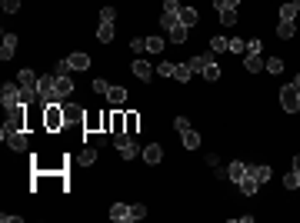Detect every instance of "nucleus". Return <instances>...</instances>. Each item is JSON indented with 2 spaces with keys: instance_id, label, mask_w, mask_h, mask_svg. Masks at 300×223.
Returning <instances> with one entry per match:
<instances>
[{
  "instance_id": "36",
  "label": "nucleus",
  "mask_w": 300,
  "mask_h": 223,
  "mask_svg": "<svg viewBox=\"0 0 300 223\" xmlns=\"http://www.w3.org/2000/svg\"><path fill=\"white\" fill-rule=\"evenodd\" d=\"M204 80H220V67H217V64H210V67L204 70Z\"/></svg>"
},
{
  "instance_id": "6",
  "label": "nucleus",
  "mask_w": 300,
  "mask_h": 223,
  "mask_svg": "<svg viewBox=\"0 0 300 223\" xmlns=\"http://www.w3.org/2000/svg\"><path fill=\"white\" fill-rule=\"evenodd\" d=\"M280 103H283V110H287V113H297L300 110V90H297V84L280 87Z\"/></svg>"
},
{
  "instance_id": "23",
  "label": "nucleus",
  "mask_w": 300,
  "mask_h": 223,
  "mask_svg": "<svg viewBox=\"0 0 300 223\" xmlns=\"http://www.w3.org/2000/svg\"><path fill=\"white\" fill-rule=\"evenodd\" d=\"M107 100H110V107L113 103H123L127 100V90H123V87H110V90H107Z\"/></svg>"
},
{
  "instance_id": "14",
  "label": "nucleus",
  "mask_w": 300,
  "mask_h": 223,
  "mask_svg": "<svg viewBox=\"0 0 300 223\" xmlns=\"http://www.w3.org/2000/svg\"><path fill=\"white\" fill-rule=\"evenodd\" d=\"M244 173H247V163H244V160H234V163L227 167V177L234 180V183H240V180H244Z\"/></svg>"
},
{
  "instance_id": "5",
  "label": "nucleus",
  "mask_w": 300,
  "mask_h": 223,
  "mask_svg": "<svg viewBox=\"0 0 300 223\" xmlns=\"http://www.w3.org/2000/svg\"><path fill=\"white\" fill-rule=\"evenodd\" d=\"M180 24V4L177 0H164V14H160V27L170 30Z\"/></svg>"
},
{
  "instance_id": "34",
  "label": "nucleus",
  "mask_w": 300,
  "mask_h": 223,
  "mask_svg": "<svg viewBox=\"0 0 300 223\" xmlns=\"http://www.w3.org/2000/svg\"><path fill=\"white\" fill-rule=\"evenodd\" d=\"M70 70H74V67H70V60H60V64L54 67V74H57V77H67Z\"/></svg>"
},
{
  "instance_id": "44",
  "label": "nucleus",
  "mask_w": 300,
  "mask_h": 223,
  "mask_svg": "<svg viewBox=\"0 0 300 223\" xmlns=\"http://www.w3.org/2000/svg\"><path fill=\"white\" fill-rule=\"evenodd\" d=\"M0 223H20L17 213H0Z\"/></svg>"
},
{
  "instance_id": "40",
  "label": "nucleus",
  "mask_w": 300,
  "mask_h": 223,
  "mask_svg": "<svg viewBox=\"0 0 300 223\" xmlns=\"http://www.w3.org/2000/svg\"><path fill=\"white\" fill-rule=\"evenodd\" d=\"M100 20H107V24H113V20H117V14H113V7H100Z\"/></svg>"
},
{
  "instance_id": "8",
  "label": "nucleus",
  "mask_w": 300,
  "mask_h": 223,
  "mask_svg": "<svg viewBox=\"0 0 300 223\" xmlns=\"http://www.w3.org/2000/svg\"><path fill=\"white\" fill-rule=\"evenodd\" d=\"M160 160H164V147H160V143H147V147H143V163L157 167Z\"/></svg>"
},
{
  "instance_id": "38",
  "label": "nucleus",
  "mask_w": 300,
  "mask_h": 223,
  "mask_svg": "<svg viewBox=\"0 0 300 223\" xmlns=\"http://www.w3.org/2000/svg\"><path fill=\"white\" fill-rule=\"evenodd\" d=\"M174 67H177V64H170V60H164V64L157 67V74H160V77H174Z\"/></svg>"
},
{
  "instance_id": "47",
  "label": "nucleus",
  "mask_w": 300,
  "mask_h": 223,
  "mask_svg": "<svg viewBox=\"0 0 300 223\" xmlns=\"http://www.w3.org/2000/svg\"><path fill=\"white\" fill-rule=\"evenodd\" d=\"M293 170H297V173H300V157H293Z\"/></svg>"
},
{
  "instance_id": "27",
  "label": "nucleus",
  "mask_w": 300,
  "mask_h": 223,
  "mask_svg": "<svg viewBox=\"0 0 300 223\" xmlns=\"http://www.w3.org/2000/svg\"><path fill=\"white\" fill-rule=\"evenodd\" d=\"M263 67H267V74H273V77L283 74V60H280V57H270V60H267Z\"/></svg>"
},
{
  "instance_id": "46",
  "label": "nucleus",
  "mask_w": 300,
  "mask_h": 223,
  "mask_svg": "<svg viewBox=\"0 0 300 223\" xmlns=\"http://www.w3.org/2000/svg\"><path fill=\"white\" fill-rule=\"evenodd\" d=\"M133 130H137V117L130 113V117H127V133H133Z\"/></svg>"
},
{
  "instance_id": "31",
  "label": "nucleus",
  "mask_w": 300,
  "mask_h": 223,
  "mask_svg": "<svg viewBox=\"0 0 300 223\" xmlns=\"http://www.w3.org/2000/svg\"><path fill=\"white\" fill-rule=\"evenodd\" d=\"M94 160H97V147H87L84 153H80V163H84V167H90Z\"/></svg>"
},
{
  "instance_id": "25",
  "label": "nucleus",
  "mask_w": 300,
  "mask_h": 223,
  "mask_svg": "<svg viewBox=\"0 0 300 223\" xmlns=\"http://www.w3.org/2000/svg\"><path fill=\"white\" fill-rule=\"evenodd\" d=\"M180 24H184V27L197 24V10H194V7H180Z\"/></svg>"
},
{
  "instance_id": "29",
  "label": "nucleus",
  "mask_w": 300,
  "mask_h": 223,
  "mask_svg": "<svg viewBox=\"0 0 300 223\" xmlns=\"http://www.w3.org/2000/svg\"><path fill=\"white\" fill-rule=\"evenodd\" d=\"M283 186H287V190H297V186H300V173H297V170H290V173L283 177Z\"/></svg>"
},
{
  "instance_id": "20",
  "label": "nucleus",
  "mask_w": 300,
  "mask_h": 223,
  "mask_svg": "<svg viewBox=\"0 0 300 223\" xmlns=\"http://www.w3.org/2000/svg\"><path fill=\"white\" fill-rule=\"evenodd\" d=\"M293 30H297V24H293V20H280V27H277V37H280V40H290V37H293Z\"/></svg>"
},
{
  "instance_id": "39",
  "label": "nucleus",
  "mask_w": 300,
  "mask_h": 223,
  "mask_svg": "<svg viewBox=\"0 0 300 223\" xmlns=\"http://www.w3.org/2000/svg\"><path fill=\"white\" fill-rule=\"evenodd\" d=\"M227 50H234V54H244V50H247V44H244V40H240V37H234V40H230V47H227Z\"/></svg>"
},
{
  "instance_id": "13",
  "label": "nucleus",
  "mask_w": 300,
  "mask_h": 223,
  "mask_svg": "<svg viewBox=\"0 0 300 223\" xmlns=\"http://www.w3.org/2000/svg\"><path fill=\"white\" fill-rule=\"evenodd\" d=\"M64 120H67V113H60V110H57V103H54V107H47V127H50V130L64 127Z\"/></svg>"
},
{
  "instance_id": "11",
  "label": "nucleus",
  "mask_w": 300,
  "mask_h": 223,
  "mask_svg": "<svg viewBox=\"0 0 300 223\" xmlns=\"http://www.w3.org/2000/svg\"><path fill=\"white\" fill-rule=\"evenodd\" d=\"M187 64H190V70H194V74H204L207 67L214 64V54H197L194 60H187Z\"/></svg>"
},
{
  "instance_id": "45",
  "label": "nucleus",
  "mask_w": 300,
  "mask_h": 223,
  "mask_svg": "<svg viewBox=\"0 0 300 223\" xmlns=\"http://www.w3.org/2000/svg\"><path fill=\"white\" fill-rule=\"evenodd\" d=\"M247 54H260V40H250L247 44Z\"/></svg>"
},
{
  "instance_id": "28",
  "label": "nucleus",
  "mask_w": 300,
  "mask_h": 223,
  "mask_svg": "<svg viewBox=\"0 0 300 223\" xmlns=\"http://www.w3.org/2000/svg\"><path fill=\"white\" fill-rule=\"evenodd\" d=\"M227 47H230V40H227V37H214V40H210V50H214V54H224Z\"/></svg>"
},
{
  "instance_id": "17",
  "label": "nucleus",
  "mask_w": 300,
  "mask_h": 223,
  "mask_svg": "<svg viewBox=\"0 0 300 223\" xmlns=\"http://www.w3.org/2000/svg\"><path fill=\"white\" fill-rule=\"evenodd\" d=\"M67 60H70L74 70H87V67H90V54H70Z\"/></svg>"
},
{
  "instance_id": "30",
  "label": "nucleus",
  "mask_w": 300,
  "mask_h": 223,
  "mask_svg": "<svg viewBox=\"0 0 300 223\" xmlns=\"http://www.w3.org/2000/svg\"><path fill=\"white\" fill-rule=\"evenodd\" d=\"M220 24H224V27H234L237 24V10H220Z\"/></svg>"
},
{
  "instance_id": "16",
  "label": "nucleus",
  "mask_w": 300,
  "mask_h": 223,
  "mask_svg": "<svg viewBox=\"0 0 300 223\" xmlns=\"http://www.w3.org/2000/svg\"><path fill=\"white\" fill-rule=\"evenodd\" d=\"M133 77H140V80H150L154 77V67L147 60H133Z\"/></svg>"
},
{
  "instance_id": "9",
  "label": "nucleus",
  "mask_w": 300,
  "mask_h": 223,
  "mask_svg": "<svg viewBox=\"0 0 300 223\" xmlns=\"http://www.w3.org/2000/svg\"><path fill=\"white\" fill-rule=\"evenodd\" d=\"M14 50H17V34H4V40H0V60H10Z\"/></svg>"
},
{
  "instance_id": "21",
  "label": "nucleus",
  "mask_w": 300,
  "mask_h": 223,
  "mask_svg": "<svg viewBox=\"0 0 300 223\" xmlns=\"http://www.w3.org/2000/svg\"><path fill=\"white\" fill-rule=\"evenodd\" d=\"M97 40H100V44H110V40H113V24H107V20H100V30H97Z\"/></svg>"
},
{
  "instance_id": "43",
  "label": "nucleus",
  "mask_w": 300,
  "mask_h": 223,
  "mask_svg": "<svg viewBox=\"0 0 300 223\" xmlns=\"http://www.w3.org/2000/svg\"><path fill=\"white\" fill-rule=\"evenodd\" d=\"M174 127L184 133V130H190V120H187V117H177V120H174Z\"/></svg>"
},
{
  "instance_id": "4",
  "label": "nucleus",
  "mask_w": 300,
  "mask_h": 223,
  "mask_svg": "<svg viewBox=\"0 0 300 223\" xmlns=\"http://www.w3.org/2000/svg\"><path fill=\"white\" fill-rule=\"evenodd\" d=\"M113 147L120 150V157L123 160H137V153H140V150H137V143H133V137L130 133H113Z\"/></svg>"
},
{
  "instance_id": "26",
  "label": "nucleus",
  "mask_w": 300,
  "mask_h": 223,
  "mask_svg": "<svg viewBox=\"0 0 300 223\" xmlns=\"http://www.w3.org/2000/svg\"><path fill=\"white\" fill-rule=\"evenodd\" d=\"M247 70H250V74H260V70H263L260 54H247Z\"/></svg>"
},
{
  "instance_id": "37",
  "label": "nucleus",
  "mask_w": 300,
  "mask_h": 223,
  "mask_svg": "<svg viewBox=\"0 0 300 223\" xmlns=\"http://www.w3.org/2000/svg\"><path fill=\"white\" fill-rule=\"evenodd\" d=\"M130 47H133V54H143V50H147V37H133Z\"/></svg>"
},
{
  "instance_id": "19",
  "label": "nucleus",
  "mask_w": 300,
  "mask_h": 223,
  "mask_svg": "<svg viewBox=\"0 0 300 223\" xmlns=\"http://www.w3.org/2000/svg\"><path fill=\"white\" fill-rule=\"evenodd\" d=\"M190 77H194V70H190V64H177V67H174V80H180V84H187Z\"/></svg>"
},
{
  "instance_id": "15",
  "label": "nucleus",
  "mask_w": 300,
  "mask_h": 223,
  "mask_svg": "<svg viewBox=\"0 0 300 223\" xmlns=\"http://www.w3.org/2000/svg\"><path fill=\"white\" fill-rule=\"evenodd\" d=\"M237 186H240V193H244V196H253V193H257V190L263 186V183H257V180H253L250 173H244V180H240Z\"/></svg>"
},
{
  "instance_id": "24",
  "label": "nucleus",
  "mask_w": 300,
  "mask_h": 223,
  "mask_svg": "<svg viewBox=\"0 0 300 223\" xmlns=\"http://www.w3.org/2000/svg\"><path fill=\"white\" fill-rule=\"evenodd\" d=\"M184 147H187V150H197L200 147V133H194V127L184 130Z\"/></svg>"
},
{
  "instance_id": "18",
  "label": "nucleus",
  "mask_w": 300,
  "mask_h": 223,
  "mask_svg": "<svg viewBox=\"0 0 300 223\" xmlns=\"http://www.w3.org/2000/svg\"><path fill=\"white\" fill-rule=\"evenodd\" d=\"M167 37H170V44H184V40H187V27H184V24H177V27L167 30Z\"/></svg>"
},
{
  "instance_id": "12",
  "label": "nucleus",
  "mask_w": 300,
  "mask_h": 223,
  "mask_svg": "<svg viewBox=\"0 0 300 223\" xmlns=\"http://www.w3.org/2000/svg\"><path fill=\"white\" fill-rule=\"evenodd\" d=\"M110 220L113 223H130V206L127 203H113L110 206Z\"/></svg>"
},
{
  "instance_id": "22",
  "label": "nucleus",
  "mask_w": 300,
  "mask_h": 223,
  "mask_svg": "<svg viewBox=\"0 0 300 223\" xmlns=\"http://www.w3.org/2000/svg\"><path fill=\"white\" fill-rule=\"evenodd\" d=\"M300 14V7H297V0H287V4H283L280 7V20H293Z\"/></svg>"
},
{
  "instance_id": "41",
  "label": "nucleus",
  "mask_w": 300,
  "mask_h": 223,
  "mask_svg": "<svg viewBox=\"0 0 300 223\" xmlns=\"http://www.w3.org/2000/svg\"><path fill=\"white\" fill-rule=\"evenodd\" d=\"M0 4H4L7 14H17V10H20V0H0Z\"/></svg>"
},
{
  "instance_id": "33",
  "label": "nucleus",
  "mask_w": 300,
  "mask_h": 223,
  "mask_svg": "<svg viewBox=\"0 0 300 223\" xmlns=\"http://www.w3.org/2000/svg\"><path fill=\"white\" fill-rule=\"evenodd\" d=\"M143 216H147V206H143V203H133V206H130V220H143Z\"/></svg>"
},
{
  "instance_id": "3",
  "label": "nucleus",
  "mask_w": 300,
  "mask_h": 223,
  "mask_svg": "<svg viewBox=\"0 0 300 223\" xmlns=\"http://www.w3.org/2000/svg\"><path fill=\"white\" fill-rule=\"evenodd\" d=\"M0 103H4V110L14 113L24 107V90H20V84H4V90H0Z\"/></svg>"
},
{
  "instance_id": "48",
  "label": "nucleus",
  "mask_w": 300,
  "mask_h": 223,
  "mask_svg": "<svg viewBox=\"0 0 300 223\" xmlns=\"http://www.w3.org/2000/svg\"><path fill=\"white\" fill-rule=\"evenodd\" d=\"M293 84H297V90H300V74H297V80H293Z\"/></svg>"
},
{
  "instance_id": "42",
  "label": "nucleus",
  "mask_w": 300,
  "mask_h": 223,
  "mask_svg": "<svg viewBox=\"0 0 300 223\" xmlns=\"http://www.w3.org/2000/svg\"><path fill=\"white\" fill-rule=\"evenodd\" d=\"M107 90H110L107 80H94V93H103V97H107Z\"/></svg>"
},
{
  "instance_id": "10",
  "label": "nucleus",
  "mask_w": 300,
  "mask_h": 223,
  "mask_svg": "<svg viewBox=\"0 0 300 223\" xmlns=\"http://www.w3.org/2000/svg\"><path fill=\"white\" fill-rule=\"evenodd\" d=\"M247 173H250L257 183H267V180H270V167H263V163H247Z\"/></svg>"
},
{
  "instance_id": "35",
  "label": "nucleus",
  "mask_w": 300,
  "mask_h": 223,
  "mask_svg": "<svg viewBox=\"0 0 300 223\" xmlns=\"http://www.w3.org/2000/svg\"><path fill=\"white\" fill-rule=\"evenodd\" d=\"M237 4H240V0H214L217 10H237Z\"/></svg>"
},
{
  "instance_id": "2",
  "label": "nucleus",
  "mask_w": 300,
  "mask_h": 223,
  "mask_svg": "<svg viewBox=\"0 0 300 223\" xmlns=\"http://www.w3.org/2000/svg\"><path fill=\"white\" fill-rule=\"evenodd\" d=\"M17 84H20V90H24V103L40 100V90H37L40 77H34V70H20V74H17Z\"/></svg>"
},
{
  "instance_id": "1",
  "label": "nucleus",
  "mask_w": 300,
  "mask_h": 223,
  "mask_svg": "<svg viewBox=\"0 0 300 223\" xmlns=\"http://www.w3.org/2000/svg\"><path fill=\"white\" fill-rule=\"evenodd\" d=\"M37 90H40V107H54V103H60L64 97H60V90H57V74H47V77H40V84H37Z\"/></svg>"
},
{
  "instance_id": "7",
  "label": "nucleus",
  "mask_w": 300,
  "mask_h": 223,
  "mask_svg": "<svg viewBox=\"0 0 300 223\" xmlns=\"http://www.w3.org/2000/svg\"><path fill=\"white\" fill-rule=\"evenodd\" d=\"M0 137H4V143H7L10 150H17V153L27 150V137H24L20 130H0Z\"/></svg>"
},
{
  "instance_id": "32",
  "label": "nucleus",
  "mask_w": 300,
  "mask_h": 223,
  "mask_svg": "<svg viewBox=\"0 0 300 223\" xmlns=\"http://www.w3.org/2000/svg\"><path fill=\"white\" fill-rule=\"evenodd\" d=\"M147 50L150 54H160L164 50V37H147Z\"/></svg>"
}]
</instances>
